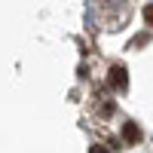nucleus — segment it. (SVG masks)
Instances as JSON below:
<instances>
[{
  "label": "nucleus",
  "mask_w": 153,
  "mask_h": 153,
  "mask_svg": "<svg viewBox=\"0 0 153 153\" xmlns=\"http://www.w3.org/2000/svg\"><path fill=\"white\" fill-rule=\"evenodd\" d=\"M107 86H113V89H126V86H129V74H126L123 65H113V68H110V74H107Z\"/></svg>",
  "instance_id": "1"
},
{
  "label": "nucleus",
  "mask_w": 153,
  "mask_h": 153,
  "mask_svg": "<svg viewBox=\"0 0 153 153\" xmlns=\"http://www.w3.org/2000/svg\"><path fill=\"white\" fill-rule=\"evenodd\" d=\"M123 138H126V141H138V138H141V132H138V126H135V123H129V126L123 129Z\"/></svg>",
  "instance_id": "2"
},
{
  "label": "nucleus",
  "mask_w": 153,
  "mask_h": 153,
  "mask_svg": "<svg viewBox=\"0 0 153 153\" xmlns=\"http://www.w3.org/2000/svg\"><path fill=\"white\" fill-rule=\"evenodd\" d=\"M144 19H147V25H153V3L144 6Z\"/></svg>",
  "instance_id": "3"
},
{
  "label": "nucleus",
  "mask_w": 153,
  "mask_h": 153,
  "mask_svg": "<svg viewBox=\"0 0 153 153\" xmlns=\"http://www.w3.org/2000/svg\"><path fill=\"white\" fill-rule=\"evenodd\" d=\"M89 153H110V150H107V147H92Z\"/></svg>",
  "instance_id": "4"
}]
</instances>
